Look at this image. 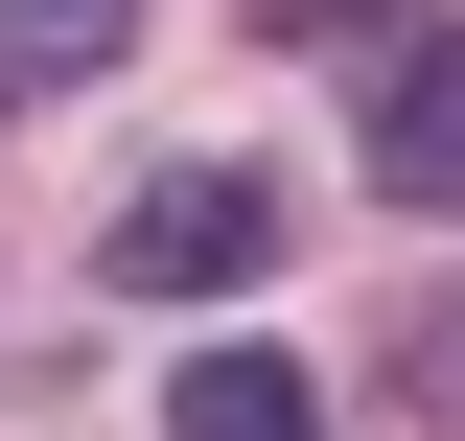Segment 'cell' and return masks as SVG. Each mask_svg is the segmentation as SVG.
I'll use <instances>...</instances> for the list:
<instances>
[{
  "label": "cell",
  "mask_w": 465,
  "mask_h": 441,
  "mask_svg": "<svg viewBox=\"0 0 465 441\" xmlns=\"http://www.w3.org/2000/svg\"><path fill=\"white\" fill-rule=\"evenodd\" d=\"M116 302H232V279H280V163H140L94 232Z\"/></svg>",
  "instance_id": "6da1fadb"
},
{
  "label": "cell",
  "mask_w": 465,
  "mask_h": 441,
  "mask_svg": "<svg viewBox=\"0 0 465 441\" xmlns=\"http://www.w3.org/2000/svg\"><path fill=\"white\" fill-rule=\"evenodd\" d=\"M349 140H372V186H396V210H465V24H396V47H372V93H349Z\"/></svg>",
  "instance_id": "7a4b0ae2"
},
{
  "label": "cell",
  "mask_w": 465,
  "mask_h": 441,
  "mask_svg": "<svg viewBox=\"0 0 465 441\" xmlns=\"http://www.w3.org/2000/svg\"><path fill=\"white\" fill-rule=\"evenodd\" d=\"M163 441H326V395L232 326V348H186V372H163Z\"/></svg>",
  "instance_id": "3957f363"
},
{
  "label": "cell",
  "mask_w": 465,
  "mask_h": 441,
  "mask_svg": "<svg viewBox=\"0 0 465 441\" xmlns=\"http://www.w3.org/2000/svg\"><path fill=\"white\" fill-rule=\"evenodd\" d=\"M0 47H24V70H116V47H140V0H0Z\"/></svg>",
  "instance_id": "277c9868"
},
{
  "label": "cell",
  "mask_w": 465,
  "mask_h": 441,
  "mask_svg": "<svg viewBox=\"0 0 465 441\" xmlns=\"http://www.w3.org/2000/svg\"><path fill=\"white\" fill-rule=\"evenodd\" d=\"M232 24H280V47H396L419 0H232Z\"/></svg>",
  "instance_id": "5b68a950"
},
{
  "label": "cell",
  "mask_w": 465,
  "mask_h": 441,
  "mask_svg": "<svg viewBox=\"0 0 465 441\" xmlns=\"http://www.w3.org/2000/svg\"><path fill=\"white\" fill-rule=\"evenodd\" d=\"M396 395H419V418H465V302H442V326L396 348Z\"/></svg>",
  "instance_id": "8992f818"
},
{
  "label": "cell",
  "mask_w": 465,
  "mask_h": 441,
  "mask_svg": "<svg viewBox=\"0 0 465 441\" xmlns=\"http://www.w3.org/2000/svg\"><path fill=\"white\" fill-rule=\"evenodd\" d=\"M0 70H24V47H0Z\"/></svg>",
  "instance_id": "52a82bcc"
}]
</instances>
